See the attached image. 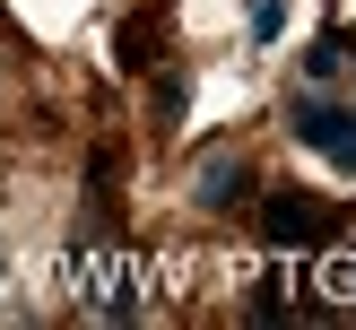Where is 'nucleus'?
<instances>
[{
	"label": "nucleus",
	"instance_id": "1",
	"mask_svg": "<svg viewBox=\"0 0 356 330\" xmlns=\"http://www.w3.org/2000/svg\"><path fill=\"white\" fill-rule=\"evenodd\" d=\"M322 200L313 191H261V235L278 243V252H296V243H322Z\"/></svg>",
	"mask_w": 356,
	"mask_h": 330
},
{
	"label": "nucleus",
	"instance_id": "10",
	"mask_svg": "<svg viewBox=\"0 0 356 330\" xmlns=\"http://www.w3.org/2000/svg\"><path fill=\"white\" fill-rule=\"evenodd\" d=\"M252 313H261V322H278V313H287V278H278V270L252 287Z\"/></svg>",
	"mask_w": 356,
	"mask_h": 330
},
{
	"label": "nucleus",
	"instance_id": "5",
	"mask_svg": "<svg viewBox=\"0 0 356 330\" xmlns=\"http://www.w3.org/2000/svg\"><path fill=\"white\" fill-rule=\"evenodd\" d=\"M113 52H122V69H156V26H148V17H131Z\"/></svg>",
	"mask_w": 356,
	"mask_h": 330
},
{
	"label": "nucleus",
	"instance_id": "3",
	"mask_svg": "<svg viewBox=\"0 0 356 330\" xmlns=\"http://www.w3.org/2000/svg\"><path fill=\"white\" fill-rule=\"evenodd\" d=\"M330 122H339V104H330L322 87L287 104V139H296V148H322V139H330Z\"/></svg>",
	"mask_w": 356,
	"mask_h": 330
},
{
	"label": "nucleus",
	"instance_id": "8",
	"mask_svg": "<svg viewBox=\"0 0 356 330\" xmlns=\"http://www.w3.org/2000/svg\"><path fill=\"white\" fill-rule=\"evenodd\" d=\"M183 104H191V79L165 69V79H156V122H183Z\"/></svg>",
	"mask_w": 356,
	"mask_h": 330
},
{
	"label": "nucleus",
	"instance_id": "4",
	"mask_svg": "<svg viewBox=\"0 0 356 330\" xmlns=\"http://www.w3.org/2000/svg\"><path fill=\"white\" fill-rule=\"evenodd\" d=\"M313 287L330 295V304H356V252H322V278Z\"/></svg>",
	"mask_w": 356,
	"mask_h": 330
},
{
	"label": "nucleus",
	"instance_id": "7",
	"mask_svg": "<svg viewBox=\"0 0 356 330\" xmlns=\"http://www.w3.org/2000/svg\"><path fill=\"white\" fill-rule=\"evenodd\" d=\"M322 156H330V165H339V174H356V113H348V104H339V122H330Z\"/></svg>",
	"mask_w": 356,
	"mask_h": 330
},
{
	"label": "nucleus",
	"instance_id": "2",
	"mask_svg": "<svg viewBox=\"0 0 356 330\" xmlns=\"http://www.w3.org/2000/svg\"><path fill=\"white\" fill-rule=\"evenodd\" d=\"M243 191H252L243 156H235V148H209V156H200V174H191V200L218 217V208H243Z\"/></svg>",
	"mask_w": 356,
	"mask_h": 330
},
{
	"label": "nucleus",
	"instance_id": "9",
	"mask_svg": "<svg viewBox=\"0 0 356 330\" xmlns=\"http://www.w3.org/2000/svg\"><path fill=\"white\" fill-rule=\"evenodd\" d=\"M278 26H287V0H252V44H278Z\"/></svg>",
	"mask_w": 356,
	"mask_h": 330
},
{
	"label": "nucleus",
	"instance_id": "6",
	"mask_svg": "<svg viewBox=\"0 0 356 330\" xmlns=\"http://www.w3.org/2000/svg\"><path fill=\"white\" fill-rule=\"evenodd\" d=\"M339 69H348V44H339V35H322V44L305 52V79H313V87H330Z\"/></svg>",
	"mask_w": 356,
	"mask_h": 330
}]
</instances>
